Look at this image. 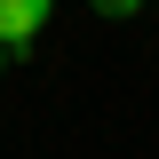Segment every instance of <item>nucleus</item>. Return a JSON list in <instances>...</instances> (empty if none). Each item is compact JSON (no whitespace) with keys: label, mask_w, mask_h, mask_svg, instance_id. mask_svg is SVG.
I'll use <instances>...</instances> for the list:
<instances>
[{"label":"nucleus","mask_w":159,"mask_h":159,"mask_svg":"<svg viewBox=\"0 0 159 159\" xmlns=\"http://www.w3.org/2000/svg\"><path fill=\"white\" fill-rule=\"evenodd\" d=\"M48 16H56V0H0V48H8V56L32 48V40L48 32Z\"/></svg>","instance_id":"f257e3e1"},{"label":"nucleus","mask_w":159,"mask_h":159,"mask_svg":"<svg viewBox=\"0 0 159 159\" xmlns=\"http://www.w3.org/2000/svg\"><path fill=\"white\" fill-rule=\"evenodd\" d=\"M143 0H96V16H135Z\"/></svg>","instance_id":"f03ea898"},{"label":"nucleus","mask_w":159,"mask_h":159,"mask_svg":"<svg viewBox=\"0 0 159 159\" xmlns=\"http://www.w3.org/2000/svg\"><path fill=\"white\" fill-rule=\"evenodd\" d=\"M0 64H8V48H0Z\"/></svg>","instance_id":"7ed1b4c3"}]
</instances>
